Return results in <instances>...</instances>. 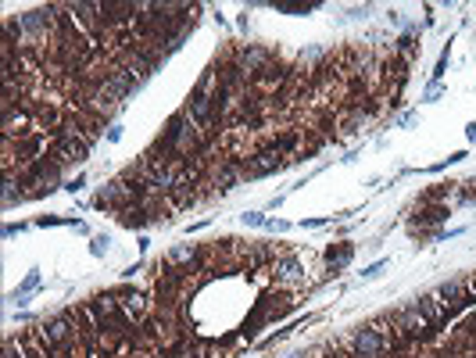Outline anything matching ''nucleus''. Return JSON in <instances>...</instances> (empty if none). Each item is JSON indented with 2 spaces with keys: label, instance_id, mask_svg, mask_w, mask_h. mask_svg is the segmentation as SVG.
<instances>
[{
  "label": "nucleus",
  "instance_id": "obj_1",
  "mask_svg": "<svg viewBox=\"0 0 476 358\" xmlns=\"http://www.w3.org/2000/svg\"><path fill=\"white\" fill-rule=\"evenodd\" d=\"M387 348H390V337L384 330H373V326H362V330H355V337H351V351L358 358H379Z\"/></svg>",
  "mask_w": 476,
  "mask_h": 358
},
{
  "label": "nucleus",
  "instance_id": "obj_2",
  "mask_svg": "<svg viewBox=\"0 0 476 358\" xmlns=\"http://www.w3.org/2000/svg\"><path fill=\"white\" fill-rule=\"evenodd\" d=\"M394 322H398V333H401V337H408V340H416V337H426V333L434 330V322L423 316L419 301L405 305L401 312H398V319H394Z\"/></svg>",
  "mask_w": 476,
  "mask_h": 358
},
{
  "label": "nucleus",
  "instance_id": "obj_3",
  "mask_svg": "<svg viewBox=\"0 0 476 358\" xmlns=\"http://www.w3.org/2000/svg\"><path fill=\"white\" fill-rule=\"evenodd\" d=\"M273 276H276V283L283 287H301L308 279V269H305V261L294 258V255H283L273 261Z\"/></svg>",
  "mask_w": 476,
  "mask_h": 358
},
{
  "label": "nucleus",
  "instance_id": "obj_4",
  "mask_svg": "<svg viewBox=\"0 0 476 358\" xmlns=\"http://www.w3.org/2000/svg\"><path fill=\"white\" fill-rule=\"evenodd\" d=\"M437 301L444 305V312H458V308L469 305V287L466 279H451V283H444L437 290Z\"/></svg>",
  "mask_w": 476,
  "mask_h": 358
},
{
  "label": "nucleus",
  "instance_id": "obj_5",
  "mask_svg": "<svg viewBox=\"0 0 476 358\" xmlns=\"http://www.w3.org/2000/svg\"><path fill=\"white\" fill-rule=\"evenodd\" d=\"M186 266L190 272L201 269V251H197V244H179V247H172V251L165 255V269H179Z\"/></svg>",
  "mask_w": 476,
  "mask_h": 358
},
{
  "label": "nucleus",
  "instance_id": "obj_6",
  "mask_svg": "<svg viewBox=\"0 0 476 358\" xmlns=\"http://www.w3.org/2000/svg\"><path fill=\"white\" fill-rule=\"evenodd\" d=\"M351 258H355V247H351V244H344V247H337V251H329V255H326V266H329V272H340Z\"/></svg>",
  "mask_w": 476,
  "mask_h": 358
},
{
  "label": "nucleus",
  "instance_id": "obj_7",
  "mask_svg": "<svg viewBox=\"0 0 476 358\" xmlns=\"http://www.w3.org/2000/svg\"><path fill=\"white\" fill-rule=\"evenodd\" d=\"M236 179H240V168H233V165H222L218 168V176H215V186L218 190H233Z\"/></svg>",
  "mask_w": 476,
  "mask_h": 358
},
{
  "label": "nucleus",
  "instance_id": "obj_8",
  "mask_svg": "<svg viewBox=\"0 0 476 358\" xmlns=\"http://www.w3.org/2000/svg\"><path fill=\"white\" fill-rule=\"evenodd\" d=\"M362 126H366V115H362V112H351V115L340 122V129H344V133H358Z\"/></svg>",
  "mask_w": 476,
  "mask_h": 358
},
{
  "label": "nucleus",
  "instance_id": "obj_9",
  "mask_svg": "<svg viewBox=\"0 0 476 358\" xmlns=\"http://www.w3.org/2000/svg\"><path fill=\"white\" fill-rule=\"evenodd\" d=\"M444 215H448V208H430V212L423 215V222H440Z\"/></svg>",
  "mask_w": 476,
  "mask_h": 358
},
{
  "label": "nucleus",
  "instance_id": "obj_10",
  "mask_svg": "<svg viewBox=\"0 0 476 358\" xmlns=\"http://www.w3.org/2000/svg\"><path fill=\"white\" fill-rule=\"evenodd\" d=\"M108 140H111V144H115V140H122V126H111V129H108Z\"/></svg>",
  "mask_w": 476,
  "mask_h": 358
},
{
  "label": "nucleus",
  "instance_id": "obj_11",
  "mask_svg": "<svg viewBox=\"0 0 476 358\" xmlns=\"http://www.w3.org/2000/svg\"><path fill=\"white\" fill-rule=\"evenodd\" d=\"M294 358H308V355H294Z\"/></svg>",
  "mask_w": 476,
  "mask_h": 358
}]
</instances>
